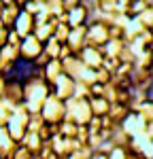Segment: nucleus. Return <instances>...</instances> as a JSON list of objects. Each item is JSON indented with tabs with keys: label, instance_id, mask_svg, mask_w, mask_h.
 I'll list each match as a JSON object with an SVG mask.
<instances>
[{
	"label": "nucleus",
	"instance_id": "f257e3e1",
	"mask_svg": "<svg viewBox=\"0 0 153 159\" xmlns=\"http://www.w3.org/2000/svg\"><path fill=\"white\" fill-rule=\"evenodd\" d=\"M38 112L47 123H60L66 119V102L58 96H47Z\"/></svg>",
	"mask_w": 153,
	"mask_h": 159
},
{
	"label": "nucleus",
	"instance_id": "f03ea898",
	"mask_svg": "<svg viewBox=\"0 0 153 159\" xmlns=\"http://www.w3.org/2000/svg\"><path fill=\"white\" fill-rule=\"evenodd\" d=\"M40 53H43V43L34 34H28V36L21 38V43H19V57L21 60L34 61Z\"/></svg>",
	"mask_w": 153,
	"mask_h": 159
},
{
	"label": "nucleus",
	"instance_id": "7ed1b4c3",
	"mask_svg": "<svg viewBox=\"0 0 153 159\" xmlns=\"http://www.w3.org/2000/svg\"><path fill=\"white\" fill-rule=\"evenodd\" d=\"M53 96H58L62 100H68L70 96H75V79L68 76L66 72L55 76L53 79Z\"/></svg>",
	"mask_w": 153,
	"mask_h": 159
},
{
	"label": "nucleus",
	"instance_id": "20e7f679",
	"mask_svg": "<svg viewBox=\"0 0 153 159\" xmlns=\"http://www.w3.org/2000/svg\"><path fill=\"white\" fill-rule=\"evenodd\" d=\"M34 25H36V19H34V15H30L28 11H19V15H17V19L13 21V30L19 34V36L24 38L28 36V34H32L34 32Z\"/></svg>",
	"mask_w": 153,
	"mask_h": 159
},
{
	"label": "nucleus",
	"instance_id": "39448f33",
	"mask_svg": "<svg viewBox=\"0 0 153 159\" xmlns=\"http://www.w3.org/2000/svg\"><path fill=\"white\" fill-rule=\"evenodd\" d=\"M19 11H21V7L15 4V2H11V4H2V9H0V24L7 25V28H13V21L17 19Z\"/></svg>",
	"mask_w": 153,
	"mask_h": 159
},
{
	"label": "nucleus",
	"instance_id": "423d86ee",
	"mask_svg": "<svg viewBox=\"0 0 153 159\" xmlns=\"http://www.w3.org/2000/svg\"><path fill=\"white\" fill-rule=\"evenodd\" d=\"M87 104H89L91 115H96V117L106 115V112H109V106H111V102L104 98V96H89V98H87Z\"/></svg>",
	"mask_w": 153,
	"mask_h": 159
},
{
	"label": "nucleus",
	"instance_id": "0eeeda50",
	"mask_svg": "<svg viewBox=\"0 0 153 159\" xmlns=\"http://www.w3.org/2000/svg\"><path fill=\"white\" fill-rule=\"evenodd\" d=\"M17 108V106H13L9 100H0V127H4L7 123H9V119H11V115H13V110Z\"/></svg>",
	"mask_w": 153,
	"mask_h": 159
},
{
	"label": "nucleus",
	"instance_id": "6e6552de",
	"mask_svg": "<svg viewBox=\"0 0 153 159\" xmlns=\"http://www.w3.org/2000/svg\"><path fill=\"white\" fill-rule=\"evenodd\" d=\"M9 30H11V28H7V25L0 24V47H2V45H7V36H9Z\"/></svg>",
	"mask_w": 153,
	"mask_h": 159
},
{
	"label": "nucleus",
	"instance_id": "1a4fd4ad",
	"mask_svg": "<svg viewBox=\"0 0 153 159\" xmlns=\"http://www.w3.org/2000/svg\"><path fill=\"white\" fill-rule=\"evenodd\" d=\"M79 2H83V0H62V4H64V11H70V9H75Z\"/></svg>",
	"mask_w": 153,
	"mask_h": 159
},
{
	"label": "nucleus",
	"instance_id": "9d476101",
	"mask_svg": "<svg viewBox=\"0 0 153 159\" xmlns=\"http://www.w3.org/2000/svg\"><path fill=\"white\" fill-rule=\"evenodd\" d=\"M26 2H28V0H15V4H19V7H24Z\"/></svg>",
	"mask_w": 153,
	"mask_h": 159
},
{
	"label": "nucleus",
	"instance_id": "9b49d317",
	"mask_svg": "<svg viewBox=\"0 0 153 159\" xmlns=\"http://www.w3.org/2000/svg\"><path fill=\"white\" fill-rule=\"evenodd\" d=\"M11 2H15V0H2V4H11Z\"/></svg>",
	"mask_w": 153,
	"mask_h": 159
},
{
	"label": "nucleus",
	"instance_id": "f8f14e48",
	"mask_svg": "<svg viewBox=\"0 0 153 159\" xmlns=\"http://www.w3.org/2000/svg\"><path fill=\"white\" fill-rule=\"evenodd\" d=\"M0 9H2V0H0Z\"/></svg>",
	"mask_w": 153,
	"mask_h": 159
}]
</instances>
